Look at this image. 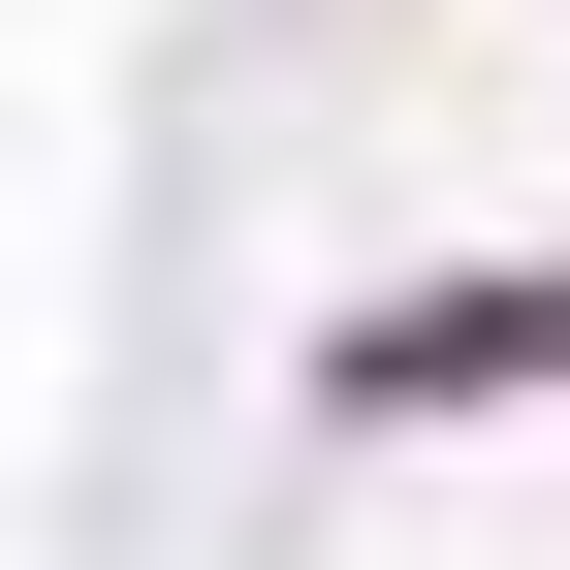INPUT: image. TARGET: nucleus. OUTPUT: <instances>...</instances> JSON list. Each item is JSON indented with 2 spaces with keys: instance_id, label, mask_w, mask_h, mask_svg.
<instances>
[{
  "instance_id": "obj_1",
  "label": "nucleus",
  "mask_w": 570,
  "mask_h": 570,
  "mask_svg": "<svg viewBox=\"0 0 570 570\" xmlns=\"http://www.w3.org/2000/svg\"><path fill=\"white\" fill-rule=\"evenodd\" d=\"M475 381H570V254H508V285H412V317H348V412H475Z\"/></svg>"
}]
</instances>
